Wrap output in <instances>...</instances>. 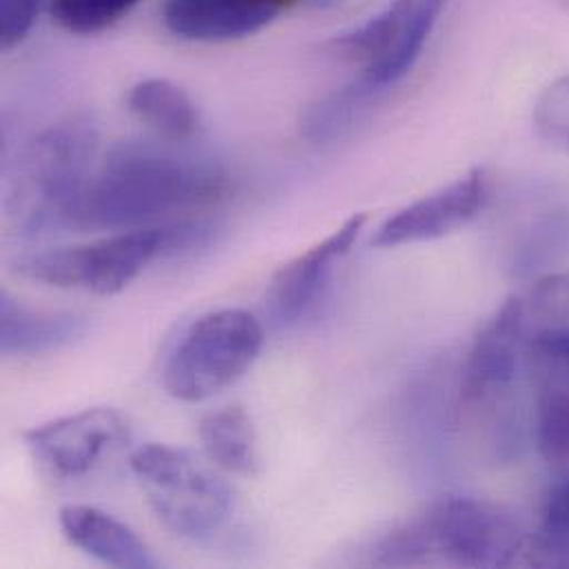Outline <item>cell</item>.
Returning a JSON list of instances; mask_svg holds the SVG:
<instances>
[{"instance_id":"6da1fadb","label":"cell","mask_w":569,"mask_h":569,"mask_svg":"<svg viewBox=\"0 0 569 569\" xmlns=\"http://www.w3.org/2000/svg\"><path fill=\"white\" fill-rule=\"evenodd\" d=\"M184 142L129 140L116 144L96 167L78 231H131L216 204L227 176L213 160Z\"/></svg>"},{"instance_id":"7a4b0ae2","label":"cell","mask_w":569,"mask_h":569,"mask_svg":"<svg viewBox=\"0 0 569 569\" xmlns=\"http://www.w3.org/2000/svg\"><path fill=\"white\" fill-rule=\"evenodd\" d=\"M528 555L519 526L497 506L470 497H443L388 532L372 561L386 568L455 566L510 568Z\"/></svg>"},{"instance_id":"3957f363","label":"cell","mask_w":569,"mask_h":569,"mask_svg":"<svg viewBox=\"0 0 569 569\" xmlns=\"http://www.w3.org/2000/svg\"><path fill=\"white\" fill-rule=\"evenodd\" d=\"M200 236V227L187 222L113 231L89 244L24 256L16 267L22 278L40 284L111 297L122 292L151 262L191 247Z\"/></svg>"},{"instance_id":"277c9868","label":"cell","mask_w":569,"mask_h":569,"mask_svg":"<svg viewBox=\"0 0 569 569\" xmlns=\"http://www.w3.org/2000/svg\"><path fill=\"white\" fill-rule=\"evenodd\" d=\"M96 149L98 133L87 120L56 124L33 142L18 196L22 233L78 231L82 202L96 171Z\"/></svg>"},{"instance_id":"5b68a950","label":"cell","mask_w":569,"mask_h":569,"mask_svg":"<svg viewBox=\"0 0 569 569\" xmlns=\"http://www.w3.org/2000/svg\"><path fill=\"white\" fill-rule=\"evenodd\" d=\"M129 466L160 523L189 541H209L233 512L231 486L184 448L140 446Z\"/></svg>"},{"instance_id":"8992f818","label":"cell","mask_w":569,"mask_h":569,"mask_svg":"<svg viewBox=\"0 0 569 569\" xmlns=\"http://www.w3.org/2000/svg\"><path fill=\"white\" fill-rule=\"evenodd\" d=\"M264 326L242 308L211 310L196 319L164 366V390L200 403L242 379L264 348Z\"/></svg>"},{"instance_id":"52a82bcc","label":"cell","mask_w":569,"mask_h":569,"mask_svg":"<svg viewBox=\"0 0 569 569\" xmlns=\"http://www.w3.org/2000/svg\"><path fill=\"white\" fill-rule=\"evenodd\" d=\"M450 0H392L335 44L361 62L359 78L350 84L363 98L399 82L419 60L439 16Z\"/></svg>"},{"instance_id":"ba28073f","label":"cell","mask_w":569,"mask_h":569,"mask_svg":"<svg viewBox=\"0 0 569 569\" xmlns=\"http://www.w3.org/2000/svg\"><path fill=\"white\" fill-rule=\"evenodd\" d=\"M131 441L129 419L107 406L87 408L24 432L33 457L60 479L89 475L111 452Z\"/></svg>"},{"instance_id":"9c48e42d","label":"cell","mask_w":569,"mask_h":569,"mask_svg":"<svg viewBox=\"0 0 569 569\" xmlns=\"http://www.w3.org/2000/svg\"><path fill=\"white\" fill-rule=\"evenodd\" d=\"M488 178L472 169L448 187L403 207L390 216L372 236V247L397 249L441 240L468 227L488 204Z\"/></svg>"},{"instance_id":"30bf717a","label":"cell","mask_w":569,"mask_h":569,"mask_svg":"<svg viewBox=\"0 0 569 569\" xmlns=\"http://www.w3.org/2000/svg\"><path fill=\"white\" fill-rule=\"evenodd\" d=\"M528 363L523 299L510 297L477 335L463 366L461 399L483 406L503 395Z\"/></svg>"},{"instance_id":"8fae6325","label":"cell","mask_w":569,"mask_h":569,"mask_svg":"<svg viewBox=\"0 0 569 569\" xmlns=\"http://www.w3.org/2000/svg\"><path fill=\"white\" fill-rule=\"evenodd\" d=\"M366 222L368 218L363 213L348 218L326 240L286 262L273 276L267 295V308L278 326H290L310 310L323 286L332 278L337 264L359 240Z\"/></svg>"},{"instance_id":"7c38bea8","label":"cell","mask_w":569,"mask_h":569,"mask_svg":"<svg viewBox=\"0 0 569 569\" xmlns=\"http://www.w3.org/2000/svg\"><path fill=\"white\" fill-rule=\"evenodd\" d=\"M290 0H164L169 31L184 40L224 42L247 38L273 22Z\"/></svg>"},{"instance_id":"4fadbf2b","label":"cell","mask_w":569,"mask_h":569,"mask_svg":"<svg viewBox=\"0 0 569 569\" xmlns=\"http://www.w3.org/2000/svg\"><path fill=\"white\" fill-rule=\"evenodd\" d=\"M71 546L111 568H158L144 541L122 521L93 506H64L58 515Z\"/></svg>"},{"instance_id":"5bb4252c","label":"cell","mask_w":569,"mask_h":569,"mask_svg":"<svg viewBox=\"0 0 569 569\" xmlns=\"http://www.w3.org/2000/svg\"><path fill=\"white\" fill-rule=\"evenodd\" d=\"M89 328L87 317L31 308L9 292L0 299V350L7 357H36L78 341Z\"/></svg>"},{"instance_id":"9a60e30c","label":"cell","mask_w":569,"mask_h":569,"mask_svg":"<svg viewBox=\"0 0 569 569\" xmlns=\"http://www.w3.org/2000/svg\"><path fill=\"white\" fill-rule=\"evenodd\" d=\"M129 111L171 142H189L200 131V109L193 98L167 78H147L131 87Z\"/></svg>"},{"instance_id":"2e32d148","label":"cell","mask_w":569,"mask_h":569,"mask_svg":"<svg viewBox=\"0 0 569 569\" xmlns=\"http://www.w3.org/2000/svg\"><path fill=\"white\" fill-rule=\"evenodd\" d=\"M200 441L209 463L240 477L260 472V446L251 415L242 406H227L200 421Z\"/></svg>"},{"instance_id":"e0dca14e","label":"cell","mask_w":569,"mask_h":569,"mask_svg":"<svg viewBox=\"0 0 569 569\" xmlns=\"http://www.w3.org/2000/svg\"><path fill=\"white\" fill-rule=\"evenodd\" d=\"M537 377V443L555 466H569V366H532Z\"/></svg>"},{"instance_id":"ac0fdd59","label":"cell","mask_w":569,"mask_h":569,"mask_svg":"<svg viewBox=\"0 0 569 569\" xmlns=\"http://www.w3.org/2000/svg\"><path fill=\"white\" fill-rule=\"evenodd\" d=\"M528 557L535 566L569 568V477L548 492Z\"/></svg>"},{"instance_id":"d6986e66","label":"cell","mask_w":569,"mask_h":569,"mask_svg":"<svg viewBox=\"0 0 569 569\" xmlns=\"http://www.w3.org/2000/svg\"><path fill=\"white\" fill-rule=\"evenodd\" d=\"M138 0H49L51 18L71 33H100L124 18Z\"/></svg>"},{"instance_id":"ffe728a7","label":"cell","mask_w":569,"mask_h":569,"mask_svg":"<svg viewBox=\"0 0 569 569\" xmlns=\"http://www.w3.org/2000/svg\"><path fill=\"white\" fill-rule=\"evenodd\" d=\"M535 127L546 142L569 153V76L543 89L535 104Z\"/></svg>"},{"instance_id":"44dd1931","label":"cell","mask_w":569,"mask_h":569,"mask_svg":"<svg viewBox=\"0 0 569 569\" xmlns=\"http://www.w3.org/2000/svg\"><path fill=\"white\" fill-rule=\"evenodd\" d=\"M42 0H0V44L2 49H11L20 44L40 11Z\"/></svg>"},{"instance_id":"7402d4cb","label":"cell","mask_w":569,"mask_h":569,"mask_svg":"<svg viewBox=\"0 0 569 569\" xmlns=\"http://www.w3.org/2000/svg\"><path fill=\"white\" fill-rule=\"evenodd\" d=\"M306 2L312 4V7H317V9H332V7L341 4L343 0H306Z\"/></svg>"}]
</instances>
